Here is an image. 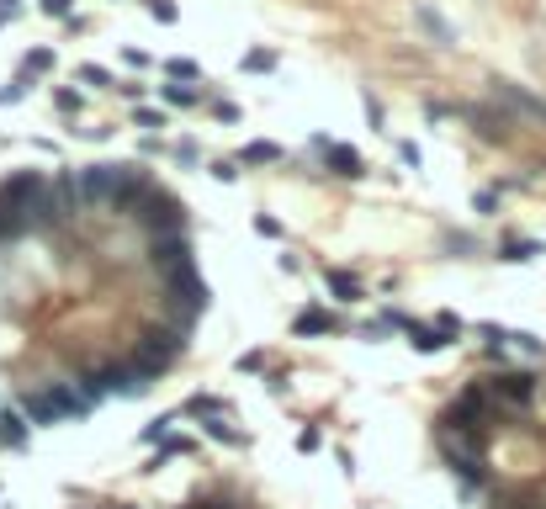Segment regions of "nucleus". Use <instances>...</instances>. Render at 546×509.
<instances>
[{
	"label": "nucleus",
	"instance_id": "f257e3e1",
	"mask_svg": "<svg viewBox=\"0 0 546 509\" xmlns=\"http://www.w3.org/2000/svg\"><path fill=\"white\" fill-rule=\"evenodd\" d=\"M74 186H80V197H90V202H112L117 212H133V207L154 191V181H149L138 165H90V170L74 175Z\"/></svg>",
	"mask_w": 546,
	"mask_h": 509
},
{
	"label": "nucleus",
	"instance_id": "f03ea898",
	"mask_svg": "<svg viewBox=\"0 0 546 509\" xmlns=\"http://www.w3.org/2000/svg\"><path fill=\"white\" fill-rule=\"evenodd\" d=\"M165 287H170V303H175V319H181V324H191V319L207 308V281L196 276V260L181 266V271H170Z\"/></svg>",
	"mask_w": 546,
	"mask_h": 509
},
{
	"label": "nucleus",
	"instance_id": "7ed1b4c3",
	"mask_svg": "<svg viewBox=\"0 0 546 509\" xmlns=\"http://www.w3.org/2000/svg\"><path fill=\"white\" fill-rule=\"evenodd\" d=\"M133 218H138V223H143V228L159 239V234H181V223H186V207H181L170 191H159V186H154V191L138 202V212H133Z\"/></svg>",
	"mask_w": 546,
	"mask_h": 509
},
{
	"label": "nucleus",
	"instance_id": "20e7f679",
	"mask_svg": "<svg viewBox=\"0 0 546 509\" xmlns=\"http://www.w3.org/2000/svg\"><path fill=\"white\" fill-rule=\"evenodd\" d=\"M483 388H488L494 404H515V409H526V404L536 398V377H531V372H499V377H488Z\"/></svg>",
	"mask_w": 546,
	"mask_h": 509
},
{
	"label": "nucleus",
	"instance_id": "39448f33",
	"mask_svg": "<svg viewBox=\"0 0 546 509\" xmlns=\"http://www.w3.org/2000/svg\"><path fill=\"white\" fill-rule=\"evenodd\" d=\"M149 266H154L159 276H170V271L191 266V244H186V234H159V239L149 244Z\"/></svg>",
	"mask_w": 546,
	"mask_h": 509
},
{
	"label": "nucleus",
	"instance_id": "423d86ee",
	"mask_svg": "<svg viewBox=\"0 0 546 509\" xmlns=\"http://www.w3.org/2000/svg\"><path fill=\"white\" fill-rule=\"evenodd\" d=\"M42 398L53 404V414H58V420H85V414L96 409V404H90L80 388H69V382H53V388H42Z\"/></svg>",
	"mask_w": 546,
	"mask_h": 509
},
{
	"label": "nucleus",
	"instance_id": "0eeeda50",
	"mask_svg": "<svg viewBox=\"0 0 546 509\" xmlns=\"http://www.w3.org/2000/svg\"><path fill=\"white\" fill-rule=\"evenodd\" d=\"M319 154H324L329 170L345 175V181H361V175H366V165H361V154H356L350 143H329V138H319Z\"/></svg>",
	"mask_w": 546,
	"mask_h": 509
},
{
	"label": "nucleus",
	"instance_id": "6e6552de",
	"mask_svg": "<svg viewBox=\"0 0 546 509\" xmlns=\"http://www.w3.org/2000/svg\"><path fill=\"white\" fill-rule=\"evenodd\" d=\"M462 117H473L488 143H510V117H494L488 106H462Z\"/></svg>",
	"mask_w": 546,
	"mask_h": 509
},
{
	"label": "nucleus",
	"instance_id": "1a4fd4ad",
	"mask_svg": "<svg viewBox=\"0 0 546 509\" xmlns=\"http://www.w3.org/2000/svg\"><path fill=\"white\" fill-rule=\"evenodd\" d=\"M297 335H335L340 329V319L335 313H324V308H308V313H297V324H292Z\"/></svg>",
	"mask_w": 546,
	"mask_h": 509
},
{
	"label": "nucleus",
	"instance_id": "9d476101",
	"mask_svg": "<svg viewBox=\"0 0 546 509\" xmlns=\"http://www.w3.org/2000/svg\"><path fill=\"white\" fill-rule=\"evenodd\" d=\"M414 16H419V27H425V32H430L435 42H457V32H451V27L441 21V11H430V5H414Z\"/></svg>",
	"mask_w": 546,
	"mask_h": 509
},
{
	"label": "nucleus",
	"instance_id": "9b49d317",
	"mask_svg": "<svg viewBox=\"0 0 546 509\" xmlns=\"http://www.w3.org/2000/svg\"><path fill=\"white\" fill-rule=\"evenodd\" d=\"M409 345H414L419 356H435V351L446 345V335H441V329H425V324H409Z\"/></svg>",
	"mask_w": 546,
	"mask_h": 509
},
{
	"label": "nucleus",
	"instance_id": "f8f14e48",
	"mask_svg": "<svg viewBox=\"0 0 546 509\" xmlns=\"http://www.w3.org/2000/svg\"><path fill=\"white\" fill-rule=\"evenodd\" d=\"M324 281H329V292H340L345 303H361V281H356L350 271H324Z\"/></svg>",
	"mask_w": 546,
	"mask_h": 509
},
{
	"label": "nucleus",
	"instance_id": "ddd939ff",
	"mask_svg": "<svg viewBox=\"0 0 546 509\" xmlns=\"http://www.w3.org/2000/svg\"><path fill=\"white\" fill-rule=\"evenodd\" d=\"M21 414H27L32 425H53V420H58V414H53V404H48L42 393H27V398H21Z\"/></svg>",
	"mask_w": 546,
	"mask_h": 509
},
{
	"label": "nucleus",
	"instance_id": "4468645a",
	"mask_svg": "<svg viewBox=\"0 0 546 509\" xmlns=\"http://www.w3.org/2000/svg\"><path fill=\"white\" fill-rule=\"evenodd\" d=\"M0 446H27V420L21 414H0Z\"/></svg>",
	"mask_w": 546,
	"mask_h": 509
},
{
	"label": "nucleus",
	"instance_id": "2eb2a0df",
	"mask_svg": "<svg viewBox=\"0 0 546 509\" xmlns=\"http://www.w3.org/2000/svg\"><path fill=\"white\" fill-rule=\"evenodd\" d=\"M239 159H244V165H276V159H281V149L260 138V143H244V154H239Z\"/></svg>",
	"mask_w": 546,
	"mask_h": 509
},
{
	"label": "nucleus",
	"instance_id": "dca6fc26",
	"mask_svg": "<svg viewBox=\"0 0 546 509\" xmlns=\"http://www.w3.org/2000/svg\"><path fill=\"white\" fill-rule=\"evenodd\" d=\"M48 69H53V48H32L21 64V74H48Z\"/></svg>",
	"mask_w": 546,
	"mask_h": 509
},
{
	"label": "nucleus",
	"instance_id": "f3484780",
	"mask_svg": "<svg viewBox=\"0 0 546 509\" xmlns=\"http://www.w3.org/2000/svg\"><path fill=\"white\" fill-rule=\"evenodd\" d=\"M159 96H165L170 106H196V101H202V96H196L191 85H159Z\"/></svg>",
	"mask_w": 546,
	"mask_h": 509
},
{
	"label": "nucleus",
	"instance_id": "a211bd4d",
	"mask_svg": "<svg viewBox=\"0 0 546 509\" xmlns=\"http://www.w3.org/2000/svg\"><path fill=\"white\" fill-rule=\"evenodd\" d=\"M499 255H504V260H531V255H542V244H531V239H510Z\"/></svg>",
	"mask_w": 546,
	"mask_h": 509
},
{
	"label": "nucleus",
	"instance_id": "6ab92c4d",
	"mask_svg": "<svg viewBox=\"0 0 546 509\" xmlns=\"http://www.w3.org/2000/svg\"><path fill=\"white\" fill-rule=\"evenodd\" d=\"M207 436H212V441H223V446H244V436H239V430H228L223 420H212V425H207Z\"/></svg>",
	"mask_w": 546,
	"mask_h": 509
},
{
	"label": "nucleus",
	"instance_id": "aec40b11",
	"mask_svg": "<svg viewBox=\"0 0 546 509\" xmlns=\"http://www.w3.org/2000/svg\"><path fill=\"white\" fill-rule=\"evenodd\" d=\"M186 451H191V441H175V436H170V441H159V457H154V467H159V462H170V457H186Z\"/></svg>",
	"mask_w": 546,
	"mask_h": 509
},
{
	"label": "nucleus",
	"instance_id": "412c9836",
	"mask_svg": "<svg viewBox=\"0 0 546 509\" xmlns=\"http://www.w3.org/2000/svg\"><path fill=\"white\" fill-rule=\"evenodd\" d=\"M80 80H85V85H101V90L112 85V74H106L101 64H80Z\"/></svg>",
	"mask_w": 546,
	"mask_h": 509
},
{
	"label": "nucleus",
	"instance_id": "4be33fe9",
	"mask_svg": "<svg viewBox=\"0 0 546 509\" xmlns=\"http://www.w3.org/2000/svg\"><path fill=\"white\" fill-rule=\"evenodd\" d=\"M165 69H170V74H175V80H196V64H191V58H170V64H165Z\"/></svg>",
	"mask_w": 546,
	"mask_h": 509
},
{
	"label": "nucleus",
	"instance_id": "5701e85b",
	"mask_svg": "<svg viewBox=\"0 0 546 509\" xmlns=\"http://www.w3.org/2000/svg\"><path fill=\"white\" fill-rule=\"evenodd\" d=\"M149 16H154V21H175V5H170V0H149Z\"/></svg>",
	"mask_w": 546,
	"mask_h": 509
},
{
	"label": "nucleus",
	"instance_id": "b1692460",
	"mask_svg": "<svg viewBox=\"0 0 546 509\" xmlns=\"http://www.w3.org/2000/svg\"><path fill=\"white\" fill-rule=\"evenodd\" d=\"M244 69H276V53H265V48H260V53H250V58H244Z\"/></svg>",
	"mask_w": 546,
	"mask_h": 509
},
{
	"label": "nucleus",
	"instance_id": "393cba45",
	"mask_svg": "<svg viewBox=\"0 0 546 509\" xmlns=\"http://www.w3.org/2000/svg\"><path fill=\"white\" fill-rule=\"evenodd\" d=\"M27 96V80H11L5 90H0V106H11V101H21Z\"/></svg>",
	"mask_w": 546,
	"mask_h": 509
},
{
	"label": "nucleus",
	"instance_id": "a878e982",
	"mask_svg": "<svg viewBox=\"0 0 546 509\" xmlns=\"http://www.w3.org/2000/svg\"><path fill=\"white\" fill-rule=\"evenodd\" d=\"M138 127H165V112H149V106H138Z\"/></svg>",
	"mask_w": 546,
	"mask_h": 509
},
{
	"label": "nucleus",
	"instance_id": "bb28decb",
	"mask_svg": "<svg viewBox=\"0 0 546 509\" xmlns=\"http://www.w3.org/2000/svg\"><path fill=\"white\" fill-rule=\"evenodd\" d=\"M473 207H478V212H494V207H499V197H494V191H478V197H473Z\"/></svg>",
	"mask_w": 546,
	"mask_h": 509
},
{
	"label": "nucleus",
	"instance_id": "cd10ccee",
	"mask_svg": "<svg viewBox=\"0 0 546 509\" xmlns=\"http://www.w3.org/2000/svg\"><path fill=\"white\" fill-rule=\"evenodd\" d=\"M58 112H80V96H74V90H58Z\"/></svg>",
	"mask_w": 546,
	"mask_h": 509
},
{
	"label": "nucleus",
	"instance_id": "c85d7f7f",
	"mask_svg": "<svg viewBox=\"0 0 546 509\" xmlns=\"http://www.w3.org/2000/svg\"><path fill=\"white\" fill-rule=\"evenodd\" d=\"M255 228H260L265 239H276V234H281V223H276V218H255Z\"/></svg>",
	"mask_w": 546,
	"mask_h": 509
},
{
	"label": "nucleus",
	"instance_id": "c756f323",
	"mask_svg": "<svg viewBox=\"0 0 546 509\" xmlns=\"http://www.w3.org/2000/svg\"><path fill=\"white\" fill-rule=\"evenodd\" d=\"M42 11L48 16H69V0H42Z\"/></svg>",
	"mask_w": 546,
	"mask_h": 509
},
{
	"label": "nucleus",
	"instance_id": "7c9ffc66",
	"mask_svg": "<svg viewBox=\"0 0 546 509\" xmlns=\"http://www.w3.org/2000/svg\"><path fill=\"white\" fill-rule=\"evenodd\" d=\"M16 16V0H0V21H11Z\"/></svg>",
	"mask_w": 546,
	"mask_h": 509
}]
</instances>
